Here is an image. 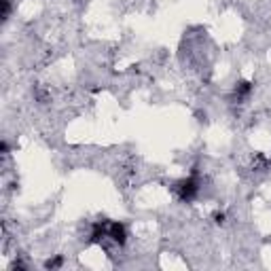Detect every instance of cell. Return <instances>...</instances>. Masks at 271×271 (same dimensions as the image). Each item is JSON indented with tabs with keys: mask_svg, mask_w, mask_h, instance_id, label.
Returning <instances> with one entry per match:
<instances>
[{
	"mask_svg": "<svg viewBox=\"0 0 271 271\" xmlns=\"http://www.w3.org/2000/svg\"><path fill=\"white\" fill-rule=\"evenodd\" d=\"M64 265V259L61 257H55V259H49V261H47L45 263V267L47 269H57V267H61Z\"/></svg>",
	"mask_w": 271,
	"mask_h": 271,
	"instance_id": "277c9868",
	"label": "cell"
},
{
	"mask_svg": "<svg viewBox=\"0 0 271 271\" xmlns=\"http://www.w3.org/2000/svg\"><path fill=\"white\" fill-rule=\"evenodd\" d=\"M212 218H214V222H216V225H222V222H225V218H227V216H225V212H216Z\"/></svg>",
	"mask_w": 271,
	"mask_h": 271,
	"instance_id": "8992f818",
	"label": "cell"
},
{
	"mask_svg": "<svg viewBox=\"0 0 271 271\" xmlns=\"http://www.w3.org/2000/svg\"><path fill=\"white\" fill-rule=\"evenodd\" d=\"M0 5H3V19L7 22L11 15V0H0Z\"/></svg>",
	"mask_w": 271,
	"mask_h": 271,
	"instance_id": "5b68a950",
	"label": "cell"
},
{
	"mask_svg": "<svg viewBox=\"0 0 271 271\" xmlns=\"http://www.w3.org/2000/svg\"><path fill=\"white\" fill-rule=\"evenodd\" d=\"M199 193V180L197 176H189V178H182L178 184H176V195L180 201H193Z\"/></svg>",
	"mask_w": 271,
	"mask_h": 271,
	"instance_id": "6da1fadb",
	"label": "cell"
},
{
	"mask_svg": "<svg viewBox=\"0 0 271 271\" xmlns=\"http://www.w3.org/2000/svg\"><path fill=\"white\" fill-rule=\"evenodd\" d=\"M252 89H254V85H252L250 81H237L235 87H233V98H235L237 102H244V100L250 98Z\"/></svg>",
	"mask_w": 271,
	"mask_h": 271,
	"instance_id": "3957f363",
	"label": "cell"
},
{
	"mask_svg": "<svg viewBox=\"0 0 271 271\" xmlns=\"http://www.w3.org/2000/svg\"><path fill=\"white\" fill-rule=\"evenodd\" d=\"M108 237L117 246H125V242H127V227L123 225V222H119V220L108 222Z\"/></svg>",
	"mask_w": 271,
	"mask_h": 271,
	"instance_id": "7a4b0ae2",
	"label": "cell"
}]
</instances>
